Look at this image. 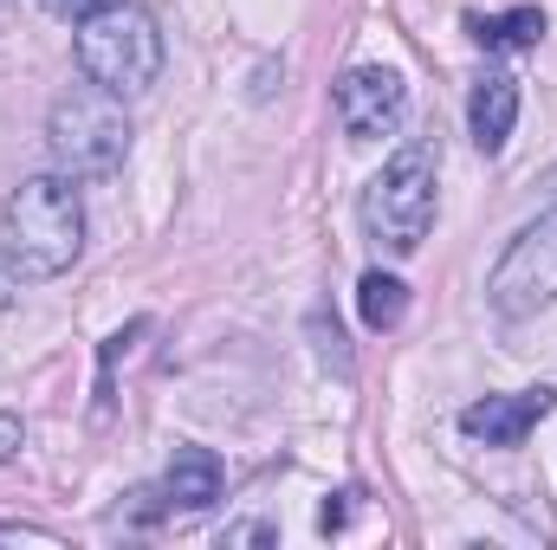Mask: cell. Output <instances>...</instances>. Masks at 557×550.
<instances>
[{
    "instance_id": "277c9868",
    "label": "cell",
    "mask_w": 557,
    "mask_h": 550,
    "mask_svg": "<svg viewBox=\"0 0 557 550\" xmlns=\"http://www.w3.org/2000/svg\"><path fill=\"white\" fill-rule=\"evenodd\" d=\"M46 149L65 175H111L131 155V117H124L117 91L72 85L46 117Z\"/></svg>"
},
{
    "instance_id": "5b68a950",
    "label": "cell",
    "mask_w": 557,
    "mask_h": 550,
    "mask_svg": "<svg viewBox=\"0 0 557 550\" xmlns=\"http://www.w3.org/2000/svg\"><path fill=\"white\" fill-rule=\"evenodd\" d=\"M486 298L499 317H532V311L557 304V208L506 247V260L486 278Z\"/></svg>"
},
{
    "instance_id": "4fadbf2b",
    "label": "cell",
    "mask_w": 557,
    "mask_h": 550,
    "mask_svg": "<svg viewBox=\"0 0 557 550\" xmlns=\"http://www.w3.org/2000/svg\"><path fill=\"white\" fill-rule=\"evenodd\" d=\"M26 447V421L20 414H0V460H13Z\"/></svg>"
},
{
    "instance_id": "52a82bcc",
    "label": "cell",
    "mask_w": 557,
    "mask_h": 550,
    "mask_svg": "<svg viewBox=\"0 0 557 550\" xmlns=\"http://www.w3.org/2000/svg\"><path fill=\"white\" fill-rule=\"evenodd\" d=\"M557 409L552 389H519V396H486V402H473V409L460 414V427L473 434V440H486V447H519L545 414Z\"/></svg>"
},
{
    "instance_id": "9c48e42d",
    "label": "cell",
    "mask_w": 557,
    "mask_h": 550,
    "mask_svg": "<svg viewBox=\"0 0 557 550\" xmlns=\"http://www.w3.org/2000/svg\"><path fill=\"white\" fill-rule=\"evenodd\" d=\"M221 499V460L208 447H175L162 473V505L169 512H208Z\"/></svg>"
},
{
    "instance_id": "8fae6325",
    "label": "cell",
    "mask_w": 557,
    "mask_h": 550,
    "mask_svg": "<svg viewBox=\"0 0 557 550\" xmlns=\"http://www.w3.org/2000/svg\"><path fill=\"white\" fill-rule=\"evenodd\" d=\"M357 311H363L370 330H396L403 311H409V285H403L396 273H363V285H357Z\"/></svg>"
},
{
    "instance_id": "7a4b0ae2",
    "label": "cell",
    "mask_w": 557,
    "mask_h": 550,
    "mask_svg": "<svg viewBox=\"0 0 557 550\" xmlns=\"http://www.w3.org/2000/svg\"><path fill=\"white\" fill-rule=\"evenodd\" d=\"M78 65L91 85L117 91V98H137L162 78V26L156 13L137 0H111L98 13L78 20Z\"/></svg>"
},
{
    "instance_id": "7c38bea8",
    "label": "cell",
    "mask_w": 557,
    "mask_h": 550,
    "mask_svg": "<svg viewBox=\"0 0 557 550\" xmlns=\"http://www.w3.org/2000/svg\"><path fill=\"white\" fill-rule=\"evenodd\" d=\"M39 7H46L52 20H72V26H78L85 13H98V7H111V0H39Z\"/></svg>"
},
{
    "instance_id": "9a60e30c",
    "label": "cell",
    "mask_w": 557,
    "mask_h": 550,
    "mask_svg": "<svg viewBox=\"0 0 557 550\" xmlns=\"http://www.w3.org/2000/svg\"><path fill=\"white\" fill-rule=\"evenodd\" d=\"M0 538H20V545H59V538L39 532V525H0Z\"/></svg>"
},
{
    "instance_id": "2e32d148",
    "label": "cell",
    "mask_w": 557,
    "mask_h": 550,
    "mask_svg": "<svg viewBox=\"0 0 557 550\" xmlns=\"http://www.w3.org/2000/svg\"><path fill=\"white\" fill-rule=\"evenodd\" d=\"M13 291H20V273H13V260H7V247H0V311L13 304Z\"/></svg>"
},
{
    "instance_id": "3957f363",
    "label": "cell",
    "mask_w": 557,
    "mask_h": 550,
    "mask_svg": "<svg viewBox=\"0 0 557 550\" xmlns=\"http://www.w3.org/2000/svg\"><path fill=\"white\" fill-rule=\"evenodd\" d=\"M434 227V142H403L363 188V234L383 253H416Z\"/></svg>"
},
{
    "instance_id": "5bb4252c",
    "label": "cell",
    "mask_w": 557,
    "mask_h": 550,
    "mask_svg": "<svg viewBox=\"0 0 557 550\" xmlns=\"http://www.w3.org/2000/svg\"><path fill=\"white\" fill-rule=\"evenodd\" d=\"M221 545H273V525H234Z\"/></svg>"
},
{
    "instance_id": "8992f818",
    "label": "cell",
    "mask_w": 557,
    "mask_h": 550,
    "mask_svg": "<svg viewBox=\"0 0 557 550\" xmlns=\"http://www.w3.org/2000/svg\"><path fill=\"white\" fill-rule=\"evenodd\" d=\"M403 117H409V85H403V72H389V65H357V72L337 78V124H344V137H357V142L396 137Z\"/></svg>"
},
{
    "instance_id": "6da1fadb",
    "label": "cell",
    "mask_w": 557,
    "mask_h": 550,
    "mask_svg": "<svg viewBox=\"0 0 557 550\" xmlns=\"http://www.w3.org/2000/svg\"><path fill=\"white\" fill-rule=\"evenodd\" d=\"M85 253V201L72 175H26L7 195V260L20 278H59Z\"/></svg>"
},
{
    "instance_id": "30bf717a",
    "label": "cell",
    "mask_w": 557,
    "mask_h": 550,
    "mask_svg": "<svg viewBox=\"0 0 557 550\" xmlns=\"http://www.w3.org/2000/svg\"><path fill=\"white\" fill-rule=\"evenodd\" d=\"M473 26V39L486 46V52H525V46H539L545 39V13L539 7H512V13H493V20H467Z\"/></svg>"
},
{
    "instance_id": "ba28073f",
    "label": "cell",
    "mask_w": 557,
    "mask_h": 550,
    "mask_svg": "<svg viewBox=\"0 0 557 550\" xmlns=\"http://www.w3.org/2000/svg\"><path fill=\"white\" fill-rule=\"evenodd\" d=\"M512 124H519V78L486 72V78L473 85V98H467V130H473V142H480L486 155H499L506 137H512Z\"/></svg>"
}]
</instances>
